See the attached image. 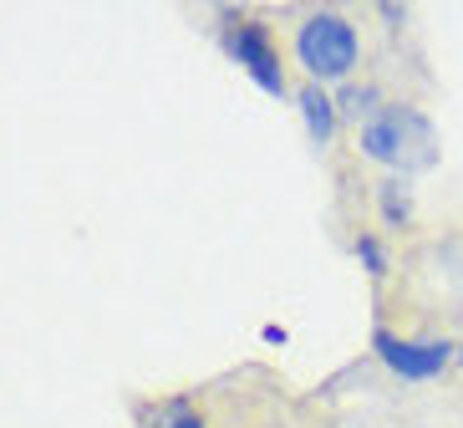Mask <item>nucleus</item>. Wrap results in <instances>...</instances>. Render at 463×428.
I'll return each instance as SVG.
<instances>
[{"mask_svg": "<svg viewBox=\"0 0 463 428\" xmlns=\"http://www.w3.org/2000/svg\"><path fill=\"white\" fill-rule=\"evenodd\" d=\"M356 255H362V265H367L372 276H387V255H382L377 235H362V240H356Z\"/></svg>", "mask_w": 463, "mask_h": 428, "instance_id": "9", "label": "nucleus"}, {"mask_svg": "<svg viewBox=\"0 0 463 428\" xmlns=\"http://www.w3.org/2000/svg\"><path fill=\"white\" fill-rule=\"evenodd\" d=\"M148 428H204V418L194 414L189 403H174V408H164V414L153 418Z\"/></svg>", "mask_w": 463, "mask_h": 428, "instance_id": "8", "label": "nucleus"}, {"mask_svg": "<svg viewBox=\"0 0 463 428\" xmlns=\"http://www.w3.org/2000/svg\"><path fill=\"white\" fill-rule=\"evenodd\" d=\"M296 62L311 71V82H346L362 62V36L346 15L336 11H316L300 21L296 31Z\"/></svg>", "mask_w": 463, "mask_h": 428, "instance_id": "2", "label": "nucleus"}, {"mask_svg": "<svg viewBox=\"0 0 463 428\" xmlns=\"http://www.w3.org/2000/svg\"><path fill=\"white\" fill-rule=\"evenodd\" d=\"M224 52L250 71V82L270 97H286V67H280V52H275V36L265 21H230L224 26Z\"/></svg>", "mask_w": 463, "mask_h": 428, "instance_id": "3", "label": "nucleus"}, {"mask_svg": "<svg viewBox=\"0 0 463 428\" xmlns=\"http://www.w3.org/2000/svg\"><path fill=\"white\" fill-rule=\"evenodd\" d=\"M362 153L387 168H428L433 164V128L418 108L382 102L377 118L362 123Z\"/></svg>", "mask_w": 463, "mask_h": 428, "instance_id": "1", "label": "nucleus"}, {"mask_svg": "<svg viewBox=\"0 0 463 428\" xmlns=\"http://www.w3.org/2000/svg\"><path fill=\"white\" fill-rule=\"evenodd\" d=\"M372 352H377L397 377H408V383H428L438 377L443 367L453 362L458 347L453 342H438V337H397V332H372Z\"/></svg>", "mask_w": 463, "mask_h": 428, "instance_id": "4", "label": "nucleus"}, {"mask_svg": "<svg viewBox=\"0 0 463 428\" xmlns=\"http://www.w3.org/2000/svg\"><path fill=\"white\" fill-rule=\"evenodd\" d=\"M296 102H300V118H306V138L316 143V148H326L331 138H336V97L326 92L321 82H306L296 92Z\"/></svg>", "mask_w": 463, "mask_h": 428, "instance_id": "5", "label": "nucleus"}, {"mask_svg": "<svg viewBox=\"0 0 463 428\" xmlns=\"http://www.w3.org/2000/svg\"><path fill=\"white\" fill-rule=\"evenodd\" d=\"M382 220L387 224H408L412 220V194L402 179H387L382 184Z\"/></svg>", "mask_w": 463, "mask_h": 428, "instance_id": "7", "label": "nucleus"}, {"mask_svg": "<svg viewBox=\"0 0 463 428\" xmlns=\"http://www.w3.org/2000/svg\"><path fill=\"white\" fill-rule=\"evenodd\" d=\"M336 112H346V118H356V123H367V118L382 112V92L377 87H346V92L336 97Z\"/></svg>", "mask_w": 463, "mask_h": 428, "instance_id": "6", "label": "nucleus"}, {"mask_svg": "<svg viewBox=\"0 0 463 428\" xmlns=\"http://www.w3.org/2000/svg\"><path fill=\"white\" fill-rule=\"evenodd\" d=\"M458 352H463V347H458Z\"/></svg>", "mask_w": 463, "mask_h": 428, "instance_id": "10", "label": "nucleus"}]
</instances>
